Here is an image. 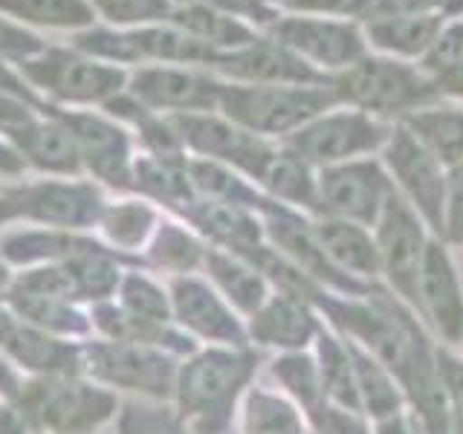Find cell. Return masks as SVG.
Instances as JSON below:
<instances>
[{
	"label": "cell",
	"mask_w": 463,
	"mask_h": 434,
	"mask_svg": "<svg viewBox=\"0 0 463 434\" xmlns=\"http://www.w3.org/2000/svg\"><path fill=\"white\" fill-rule=\"evenodd\" d=\"M258 356L246 347H206L180 362L174 409L194 434H229L235 402L250 385Z\"/></svg>",
	"instance_id": "6da1fadb"
},
{
	"label": "cell",
	"mask_w": 463,
	"mask_h": 434,
	"mask_svg": "<svg viewBox=\"0 0 463 434\" xmlns=\"http://www.w3.org/2000/svg\"><path fill=\"white\" fill-rule=\"evenodd\" d=\"M12 405L33 434H101L113 426L122 397L84 373L26 376Z\"/></svg>",
	"instance_id": "7a4b0ae2"
},
{
	"label": "cell",
	"mask_w": 463,
	"mask_h": 434,
	"mask_svg": "<svg viewBox=\"0 0 463 434\" xmlns=\"http://www.w3.org/2000/svg\"><path fill=\"white\" fill-rule=\"evenodd\" d=\"M21 79L55 108H105L110 99L125 93L128 76L125 67L99 61L72 47H43L38 55L18 61Z\"/></svg>",
	"instance_id": "3957f363"
},
{
	"label": "cell",
	"mask_w": 463,
	"mask_h": 434,
	"mask_svg": "<svg viewBox=\"0 0 463 434\" xmlns=\"http://www.w3.org/2000/svg\"><path fill=\"white\" fill-rule=\"evenodd\" d=\"M180 362L183 359L148 344L108 342L99 336L81 342V373L125 400L171 402Z\"/></svg>",
	"instance_id": "277c9868"
},
{
	"label": "cell",
	"mask_w": 463,
	"mask_h": 434,
	"mask_svg": "<svg viewBox=\"0 0 463 434\" xmlns=\"http://www.w3.org/2000/svg\"><path fill=\"white\" fill-rule=\"evenodd\" d=\"M43 110L52 113L55 119H61L70 134L76 137L79 154L84 171L90 174L93 183L101 188H110L116 194H134V134L116 122L113 116L105 110H93V108H55V105H43Z\"/></svg>",
	"instance_id": "5b68a950"
},
{
	"label": "cell",
	"mask_w": 463,
	"mask_h": 434,
	"mask_svg": "<svg viewBox=\"0 0 463 434\" xmlns=\"http://www.w3.org/2000/svg\"><path fill=\"white\" fill-rule=\"evenodd\" d=\"M14 217L35 226L93 231L108 206L101 185L81 177H43L6 185Z\"/></svg>",
	"instance_id": "8992f818"
},
{
	"label": "cell",
	"mask_w": 463,
	"mask_h": 434,
	"mask_svg": "<svg viewBox=\"0 0 463 434\" xmlns=\"http://www.w3.org/2000/svg\"><path fill=\"white\" fill-rule=\"evenodd\" d=\"M330 96L313 87L287 84H221L217 108L250 134H284L325 110Z\"/></svg>",
	"instance_id": "52a82bcc"
},
{
	"label": "cell",
	"mask_w": 463,
	"mask_h": 434,
	"mask_svg": "<svg viewBox=\"0 0 463 434\" xmlns=\"http://www.w3.org/2000/svg\"><path fill=\"white\" fill-rule=\"evenodd\" d=\"M183 148H192L203 159L229 163L252 177L264 180L275 154L250 130L238 127L229 119H217L212 113H177L168 116Z\"/></svg>",
	"instance_id": "ba28073f"
},
{
	"label": "cell",
	"mask_w": 463,
	"mask_h": 434,
	"mask_svg": "<svg viewBox=\"0 0 463 434\" xmlns=\"http://www.w3.org/2000/svg\"><path fill=\"white\" fill-rule=\"evenodd\" d=\"M174 325L192 339H206L221 347H246V330L232 313V304L197 275H177L168 284Z\"/></svg>",
	"instance_id": "9c48e42d"
},
{
	"label": "cell",
	"mask_w": 463,
	"mask_h": 434,
	"mask_svg": "<svg viewBox=\"0 0 463 434\" xmlns=\"http://www.w3.org/2000/svg\"><path fill=\"white\" fill-rule=\"evenodd\" d=\"M125 93L154 113H209L221 101V84L185 67L145 64L128 76Z\"/></svg>",
	"instance_id": "30bf717a"
},
{
	"label": "cell",
	"mask_w": 463,
	"mask_h": 434,
	"mask_svg": "<svg viewBox=\"0 0 463 434\" xmlns=\"http://www.w3.org/2000/svg\"><path fill=\"white\" fill-rule=\"evenodd\" d=\"M0 354L24 376L81 373V342L52 336L14 316L0 301Z\"/></svg>",
	"instance_id": "8fae6325"
},
{
	"label": "cell",
	"mask_w": 463,
	"mask_h": 434,
	"mask_svg": "<svg viewBox=\"0 0 463 434\" xmlns=\"http://www.w3.org/2000/svg\"><path fill=\"white\" fill-rule=\"evenodd\" d=\"M339 87L342 96L380 113L409 110L434 96L431 84L420 79L414 70L391 61H362L347 70Z\"/></svg>",
	"instance_id": "7c38bea8"
},
{
	"label": "cell",
	"mask_w": 463,
	"mask_h": 434,
	"mask_svg": "<svg viewBox=\"0 0 463 434\" xmlns=\"http://www.w3.org/2000/svg\"><path fill=\"white\" fill-rule=\"evenodd\" d=\"M4 137L21 154L26 168L43 174V177H81L84 174L76 137L70 134V127L61 119H55L47 110L4 130Z\"/></svg>",
	"instance_id": "4fadbf2b"
},
{
	"label": "cell",
	"mask_w": 463,
	"mask_h": 434,
	"mask_svg": "<svg viewBox=\"0 0 463 434\" xmlns=\"http://www.w3.org/2000/svg\"><path fill=\"white\" fill-rule=\"evenodd\" d=\"M426 243L414 212L391 192L380 214V264L391 284L409 301H420V267H423Z\"/></svg>",
	"instance_id": "5bb4252c"
},
{
	"label": "cell",
	"mask_w": 463,
	"mask_h": 434,
	"mask_svg": "<svg viewBox=\"0 0 463 434\" xmlns=\"http://www.w3.org/2000/svg\"><path fill=\"white\" fill-rule=\"evenodd\" d=\"M110 246L93 238L90 231H70V229H50V226H29L12 229L0 235V258L9 269H29L43 264H61L76 255L105 252Z\"/></svg>",
	"instance_id": "9a60e30c"
},
{
	"label": "cell",
	"mask_w": 463,
	"mask_h": 434,
	"mask_svg": "<svg viewBox=\"0 0 463 434\" xmlns=\"http://www.w3.org/2000/svg\"><path fill=\"white\" fill-rule=\"evenodd\" d=\"M383 142V127H376L371 119L359 113H336L327 119H318L310 127H301L293 134L296 156L313 159V163H330L359 151H371Z\"/></svg>",
	"instance_id": "2e32d148"
},
{
	"label": "cell",
	"mask_w": 463,
	"mask_h": 434,
	"mask_svg": "<svg viewBox=\"0 0 463 434\" xmlns=\"http://www.w3.org/2000/svg\"><path fill=\"white\" fill-rule=\"evenodd\" d=\"M388 165L394 168L400 183L405 185V192L417 203V209L426 214V221L434 229H443L446 192H443V177H440L434 154L420 139L400 130L388 145Z\"/></svg>",
	"instance_id": "e0dca14e"
},
{
	"label": "cell",
	"mask_w": 463,
	"mask_h": 434,
	"mask_svg": "<svg viewBox=\"0 0 463 434\" xmlns=\"http://www.w3.org/2000/svg\"><path fill=\"white\" fill-rule=\"evenodd\" d=\"M0 301H4L18 318L52 333V336L72 339V342H84L93 336L90 313H87L81 304H72L61 296L47 293V289L29 287L14 278V275Z\"/></svg>",
	"instance_id": "ac0fdd59"
},
{
	"label": "cell",
	"mask_w": 463,
	"mask_h": 434,
	"mask_svg": "<svg viewBox=\"0 0 463 434\" xmlns=\"http://www.w3.org/2000/svg\"><path fill=\"white\" fill-rule=\"evenodd\" d=\"M322 197L336 214L354 217L359 223H371L383 214L391 188L383 171L373 163H356L325 171Z\"/></svg>",
	"instance_id": "d6986e66"
},
{
	"label": "cell",
	"mask_w": 463,
	"mask_h": 434,
	"mask_svg": "<svg viewBox=\"0 0 463 434\" xmlns=\"http://www.w3.org/2000/svg\"><path fill=\"white\" fill-rule=\"evenodd\" d=\"M212 67L235 81L250 84H287V81H310L313 70L301 64L284 43L252 41L241 50H232L226 55H217Z\"/></svg>",
	"instance_id": "ffe728a7"
},
{
	"label": "cell",
	"mask_w": 463,
	"mask_h": 434,
	"mask_svg": "<svg viewBox=\"0 0 463 434\" xmlns=\"http://www.w3.org/2000/svg\"><path fill=\"white\" fill-rule=\"evenodd\" d=\"M420 301L438 322L449 342L463 339V296L449 255L438 243L426 246L423 267H420Z\"/></svg>",
	"instance_id": "44dd1931"
},
{
	"label": "cell",
	"mask_w": 463,
	"mask_h": 434,
	"mask_svg": "<svg viewBox=\"0 0 463 434\" xmlns=\"http://www.w3.org/2000/svg\"><path fill=\"white\" fill-rule=\"evenodd\" d=\"M275 35L281 38L284 47L298 50V52L310 55L322 64H330V67L351 64L362 52V41L347 24L289 18L275 26Z\"/></svg>",
	"instance_id": "7402d4cb"
},
{
	"label": "cell",
	"mask_w": 463,
	"mask_h": 434,
	"mask_svg": "<svg viewBox=\"0 0 463 434\" xmlns=\"http://www.w3.org/2000/svg\"><path fill=\"white\" fill-rule=\"evenodd\" d=\"M188 159H159L151 154H139L134 159V194L159 206L183 212L197 200L192 180H188Z\"/></svg>",
	"instance_id": "603a6c76"
},
{
	"label": "cell",
	"mask_w": 463,
	"mask_h": 434,
	"mask_svg": "<svg viewBox=\"0 0 463 434\" xmlns=\"http://www.w3.org/2000/svg\"><path fill=\"white\" fill-rule=\"evenodd\" d=\"M159 223V212L142 197H128V200H108L105 212L99 221V235L110 250L122 255L142 258L139 252L148 246L154 229Z\"/></svg>",
	"instance_id": "cb8c5ba5"
},
{
	"label": "cell",
	"mask_w": 463,
	"mask_h": 434,
	"mask_svg": "<svg viewBox=\"0 0 463 434\" xmlns=\"http://www.w3.org/2000/svg\"><path fill=\"white\" fill-rule=\"evenodd\" d=\"M203 269L209 272V281L232 307L252 316L267 301V281L250 260H243L223 250H209Z\"/></svg>",
	"instance_id": "d4e9b609"
},
{
	"label": "cell",
	"mask_w": 463,
	"mask_h": 434,
	"mask_svg": "<svg viewBox=\"0 0 463 434\" xmlns=\"http://www.w3.org/2000/svg\"><path fill=\"white\" fill-rule=\"evenodd\" d=\"M313 318L304 310L298 296H279L267 298L260 307L252 313L250 333L260 344H275V347H304L313 336Z\"/></svg>",
	"instance_id": "484cf974"
},
{
	"label": "cell",
	"mask_w": 463,
	"mask_h": 434,
	"mask_svg": "<svg viewBox=\"0 0 463 434\" xmlns=\"http://www.w3.org/2000/svg\"><path fill=\"white\" fill-rule=\"evenodd\" d=\"M206 246H203L192 231L177 221H159L148 246L142 250V260L148 269H159L168 275H192L203 269L206 260Z\"/></svg>",
	"instance_id": "4316f807"
},
{
	"label": "cell",
	"mask_w": 463,
	"mask_h": 434,
	"mask_svg": "<svg viewBox=\"0 0 463 434\" xmlns=\"http://www.w3.org/2000/svg\"><path fill=\"white\" fill-rule=\"evenodd\" d=\"M0 14L26 29H58L72 35L96 24L90 0H0Z\"/></svg>",
	"instance_id": "83f0119b"
},
{
	"label": "cell",
	"mask_w": 463,
	"mask_h": 434,
	"mask_svg": "<svg viewBox=\"0 0 463 434\" xmlns=\"http://www.w3.org/2000/svg\"><path fill=\"white\" fill-rule=\"evenodd\" d=\"M174 26H180L183 33L200 38L203 43H209L212 50L217 47H232V50H241L246 43H252L255 35L246 29L238 18L221 12L212 4H183V6H174L171 21Z\"/></svg>",
	"instance_id": "f1b7e54d"
},
{
	"label": "cell",
	"mask_w": 463,
	"mask_h": 434,
	"mask_svg": "<svg viewBox=\"0 0 463 434\" xmlns=\"http://www.w3.org/2000/svg\"><path fill=\"white\" fill-rule=\"evenodd\" d=\"M116 304L148 325H174L168 287L159 284L151 269H125L119 289H116Z\"/></svg>",
	"instance_id": "f546056e"
},
{
	"label": "cell",
	"mask_w": 463,
	"mask_h": 434,
	"mask_svg": "<svg viewBox=\"0 0 463 434\" xmlns=\"http://www.w3.org/2000/svg\"><path fill=\"white\" fill-rule=\"evenodd\" d=\"M318 246L339 260V264L351 267L359 275H373L380 269V250L371 243V238L359 226L327 221L316 229Z\"/></svg>",
	"instance_id": "4dcf8cb0"
},
{
	"label": "cell",
	"mask_w": 463,
	"mask_h": 434,
	"mask_svg": "<svg viewBox=\"0 0 463 434\" xmlns=\"http://www.w3.org/2000/svg\"><path fill=\"white\" fill-rule=\"evenodd\" d=\"M113 434H194L174 409V402L122 400L113 420Z\"/></svg>",
	"instance_id": "1f68e13d"
},
{
	"label": "cell",
	"mask_w": 463,
	"mask_h": 434,
	"mask_svg": "<svg viewBox=\"0 0 463 434\" xmlns=\"http://www.w3.org/2000/svg\"><path fill=\"white\" fill-rule=\"evenodd\" d=\"M243 434H301V420L279 394L252 388L243 405Z\"/></svg>",
	"instance_id": "d6a6232c"
},
{
	"label": "cell",
	"mask_w": 463,
	"mask_h": 434,
	"mask_svg": "<svg viewBox=\"0 0 463 434\" xmlns=\"http://www.w3.org/2000/svg\"><path fill=\"white\" fill-rule=\"evenodd\" d=\"M417 139L426 148L440 156L443 163H463V113L460 110H434L420 113L411 119Z\"/></svg>",
	"instance_id": "836d02e7"
},
{
	"label": "cell",
	"mask_w": 463,
	"mask_h": 434,
	"mask_svg": "<svg viewBox=\"0 0 463 434\" xmlns=\"http://www.w3.org/2000/svg\"><path fill=\"white\" fill-rule=\"evenodd\" d=\"M90 6L96 18L116 29L168 24L174 14V0H90Z\"/></svg>",
	"instance_id": "e575fe53"
},
{
	"label": "cell",
	"mask_w": 463,
	"mask_h": 434,
	"mask_svg": "<svg viewBox=\"0 0 463 434\" xmlns=\"http://www.w3.org/2000/svg\"><path fill=\"white\" fill-rule=\"evenodd\" d=\"M438 21L434 18H388L371 26V35L380 47L397 50V52H420L429 43H434Z\"/></svg>",
	"instance_id": "d590c367"
},
{
	"label": "cell",
	"mask_w": 463,
	"mask_h": 434,
	"mask_svg": "<svg viewBox=\"0 0 463 434\" xmlns=\"http://www.w3.org/2000/svg\"><path fill=\"white\" fill-rule=\"evenodd\" d=\"M354 356V373H356V388L362 391V397H365V405L371 409V414L376 417H385V414H397V405H400V397L394 385L388 382V376L383 373V368L376 365L373 359H368L362 351L351 344L347 347Z\"/></svg>",
	"instance_id": "8d00e7d4"
},
{
	"label": "cell",
	"mask_w": 463,
	"mask_h": 434,
	"mask_svg": "<svg viewBox=\"0 0 463 434\" xmlns=\"http://www.w3.org/2000/svg\"><path fill=\"white\" fill-rule=\"evenodd\" d=\"M322 388H327L342 405H351V409L359 405L354 365L347 362L345 347H339L330 336H322Z\"/></svg>",
	"instance_id": "74e56055"
},
{
	"label": "cell",
	"mask_w": 463,
	"mask_h": 434,
	"mask_svg": "<svg viewBox=\"0 0 463 434\" xmlns=\"http://www.w3.org/2000/svg\"><path fill=\"white\" fill-rule=\"evenodd\" d=\"M264 183L275 194L313 206V180L307 177V168H304L301 156H296V154L275 156L264 174Z\"/></svg>",
	"instance_id": "f35d334b"
},
{
	"label": "cell",
	"mask_w": 463,
	"mask_h": 434,
	"mask_svg": "<svg viewBox=\"0 0 463 434\" xmlns=\"http://www.w3.org/2000/svg\"><path fill=\"white\" fill-rule=\"evenodd\" d=\"M272 373L293 391V394L307 405L310 414H318V397H322V380H318V371L307 356H284L275 359Z\"/></svg>",
	"instance_id": "ab89813d"
},
{
	"label": "cell",
	"mask_w": 463,
	"mask_h": 434,
	"mask_svg": "<svg viewBox=\"0 0 463 434\" xmlns=\"http://www.w3.org/2000/svg\"><path fill=\"white\" fill-rule=\"evenodd\" d=\"M429 67L446 84H452V90H463V24L452 26L443 38L434 41V50L429 52Z\"/></svg>",
	"instance_id": "60d3db41"
},
{
	"label": "cell",
	"mask_w": 463,
	"mask_h": 434,
	"mask_svg": "<svg viewBox=\"0 0 463 434\" xmlns=\"http://www.w3.org/2000/svg\"><path fill=\"white\" fill-rule=\"evenodd\" d=\"M47 43H43L33 29L9 21L6 14H0V58H12L14 64L24 61L29 55H38Z\"/></svg>",
	"instance_id": "b9f144b4"
},
{
	"label": "cell",
	"mask_w": 463,
	"mask_h": 434,
	"mask_svg": "<svg viewBox=\"0 0 463 434\" xmlns=\"http://www.w3.org/2000/svg\"><path fill=\"white\" fill-rule=\"evenodd\" d=\"M449 217H446V231L455 241H463V163L452 174V185H449Z\"/></svg>",
	"instance_id": "7bdbcfd3"
},
{
	"label": "cell",
	"mask_w": 463,
	"mask_h": 434,
	"mask_svg": "<svg viewBox=\"0 0 463 434\" xmlns=\"http://www.w3.org/2000/svg\"><path fill=\"white\" fill-rule=\"evenodd\" d=\"M316 423L325 434H368L359 420H354L351 414H345V411H333V409H318Z\"/></svg>",
	"instance_id": "ee69618b"
},
{
	"label": "cell",
	"mask_w": 463,
	"mask_h": 434,
	"mask_svg": "<svg viewBox=\"0 0 463 434\" xmlns=\"http://www.w3.org/2000/svg\"><path fill=\"white\" fill-rule=\"evenodd\" d=\"M438 365H440V373H443V382L446 388L452 391L455 402L460 405V414H463V365L458 359H452L449 354H440L438 356Z\"/></svg>",
	"instance_id": "f6af8a7d"
},
{
	"label": "cell",
	"mask_w": 463,
	"mask_h": 434,
	"mask_svg": "<svg viewBox=\"0 0 463 434\" xmlns=\"http://www.w3.org/2000/svg\"><path fill=\"white\" fill-rule=\"evenodd\" d=\"M26 174V163L12 148L6 137H0V180H21Z\"/></svg>",
	"instance_id": "bcb514c9"
},
{
	"label": "cell",
	"mask_w": 463,
	"mask_h": 434,
	"mask_svg": "<svg viewBox=\"0 0 463 434\" xmlns=\"http://www.w3.org/2000/svg\"><path fill=\"white\" fill-rule=\"evenodd\" d=\"M0 434H33L26 426V420L12 402L0 400Z\"/></svg>",
	"instance_id": "7dc6e473"
},
{
	"label": "cell",
	"mask_w": 463,
	"mask_h": 434,
	"mask_svg": "<svg viewBox=\"0 0 463 434\" xmlns=\"http://www.w3.org/2000/svg\"><path fill=\"white\" fill-rule=\"evenodd\" d=\"M298 9H318V12H356L362 0H289Z\"/></svg>",
	"instance_id": "c3c4849f"
},
{
	"label": "cell",
	"mask_w": 463,
	"mask_h": 434,
	"mask_svg": "<svg viewBox=\"0 0 463 434\" xmlns=\"http://www.w3.org/2000/svg\"><path fill=\"white\" fill-rule=\"evenodd\" d=\"M440 0H380V9L383 12H394V14H409V12H423L438 6Z\"/></svg>",
	"instance_id": "681fc988"
},
{
	"label": "cell",
	"mask_w": 463,
	"mask_h": 434,
	"mask_svg": "<svg viewBox=\"0 0 463 434\" xmlns=\"http://www.w3.org/2000/svg\"><path fill=\"white\" fill-rule=\"evenodd\" d=\"M380 434H423L417 426V420L409 414H391V420L380 426Z\"/></svg>",
	"instance_id": "f907efd6"
},
{
	"label": "cell",
	"mask_w": 463,
	"mask_h": 434,
	"mask_svg": "<svg viewBox=\"0 0 463 434\" xmlns=\"http://www.w3.org/2000/svg\"><path fill=\"white\" fill-rule=\"evenodd\" d=\"M18 217H14V206L6 194V188H0V229H6L9 223H14Z\"/></svg>",
	"instance_id": "816d5d0a"
},
{
	"label": "cell",
	"mask_w": 463,
	"mask_h": 434,
	"mask_svg": "<svg viewBox=\"0 0 463 434\" xmlns=\"http://www.w3.org/2000/svg\"><path fill=\"white\" fill-rule=\"evenodd\" d=\"M12 269H9V264H6V260L4 258H0V298H4V293H6V287L12 284Z\"/></svg>",
	"instance_id": "f5cc1de1"
},
{
	"label": "cell",
	"mask_w": 463,
	"mask_h": 434,
	"mask_svg": "<svg viewBox=\"0 0 463 434\" xmlns=\"http://www.w3.org/2000/svg\"><path fill=\"white\" fill-rule=\"evenodd\" d=\"M452 434H463V414L455 417V423H452Z\"/></svg>",
	"instance_id": "db71d44e"
},
{
	"label": "cell",
	"mask_w": 463,
	"mask_h": 434,
	"mask_svg": "<svg viewBox=\"0 0 463 434\" xmlns=\"http://www.w3.org/2000/svg\"><path fill=\"white\" fill-rule=\"evenodd\" d=\"M185 4H217V0H185Z\"/></svg>",
	"instance_id": "11a10c76"
},
{
	"label": "cell",
	"mask_w": 463,
	"mask_h": 434,
	"mask_svg": "<svg viewBox=\"0 0 463 434\" xmlns=\"http://www.w3.org/2000/svg\"><path fill=\"white\" fill-rule=\"evenodd\" d=\"M229 434H232V431H229Z\"/></svg>",
	"instance_id": "9f6ffc18"
}]
</instances>
